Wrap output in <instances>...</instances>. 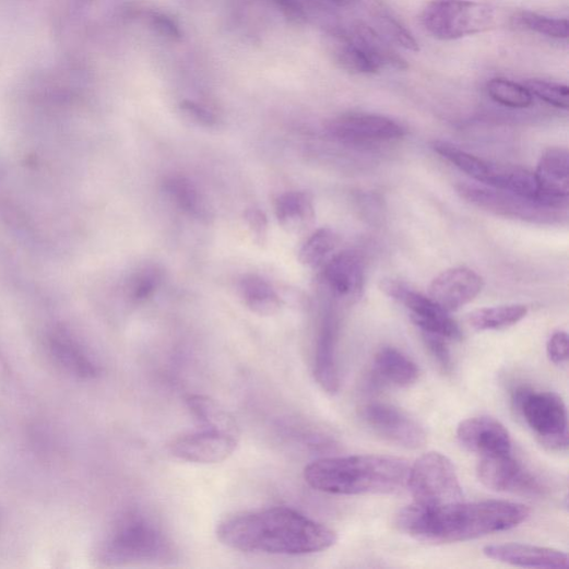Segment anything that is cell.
Here are the masks:
<instances>
[{"label": "cell", "instance_id": "1", "mask_svg": "<svg viewBox=\"0 0 569 569\" xmlns=\"http://www.w3.org/2000/svg\"><path fill=\"white\" fill-rule=\"evenodd\" d=\"M216 536L232 549L272 555L321 553L337 542L332 529L285 506L230 515Z\"/></svg>", "mask_w": 569, "mask_h": 569}, {"label": "cell", "instance_id": "2", "mask_svg": "<svg viewBox=\"0 0 569 569\" xmlns=\"http://www.w3.org/2000/svg\"><path fill=\"white\" fill-rule=\"evenodd\" d=\"M525 505L508 500L460 501L437 509L406 506L398 526L411 537L429 544L466 542L512 530L527 520Z\"/></svg>", "mask_w": 569, "mask_h": 569}, {"label": "cell", "instance_id": "3", "mask_svg": "<svg viewBox=\"0 0 569 569\" xmlns=\"http://www.w3.org/2000/svg\"><path fill=\"white\" fill-rule=\"evenodd\" d=\"M411 465L389 455H353L316 460L304 470L306 483L333 495L395 494L407 487Z\"/></svg>", "mask_w": 569, "mask_h": 569}, {"label": "cell", "instance_id": "4", "mask_svg": "<svg viewBox=\"0 0 569 569\" xmlns=\"http://www.w3.org/2000/svg\"><path fill=\"white\" fill-rule=\"evenodd\" d=\"M173 554V544L162 527L140 511L123 514L102 549L103 560L109 565L165 561Z\"/></svg>", "mask_w": 569, "mask_h": 569}, {"label": "cell", "instance_id": "5", "mask_svg": "<svg viewBox=\"0 0 569 569\" xmlns=\"http://www.w3.org/2000/svg\"><path fill=\"white\" fill-rule=\"evenodd\" d=\"M424 29L439 40H457L490 31L495 10L472 0H430L419 16Z\"/></svg>", "mask_w": 569, "mask_h": 569}, {"label": "cell", "instance_id": "6", "mask_svg": "<svg viewBox=\"0 0 569 569\" xmlns=\"http://www.w3.org/2000/svg\"><path fill=\"white\" fill-rule=\"evenodd\" d=\"M407 487L414 503L426 509H437L464 500L453 462L438 452L420 457L410 469Z\"/></svg>", "mask_w": 569, "mask_h": 569}, {"label": "cell", "instance_id": "7", "mask_svg": "<svg viewBox=\"0 0 569 569\" xmlns=\"http://www.w3.org/2000/svg\"><path fill=\"white\" fill-rule=\"evenodd\" d=\"M513 406L541 444L552 451L568 449V416L562 399L554 392L519 389Z\"/></svg>", "mask_w": 569, "mask_h": 569}, {"label": "cell", "instance_id": "8", "mask_svg": "<svg viewBox=\"0 0 569 569\" xmlns=\"http://www.w3.org/2000/svg\"><path fill=\"white\" fill-rule=\"evenodd\" d=\"M457 191L467 203L495 215L532 223H552L560 218V210L545 208L485 185L460 182Z\"/></svg>", "mask_w": 569, "mask_h": 569}, {"label": "cell", "instance_id": "9", "mask_svg": "<svg viewBox=\"0 0 569 569\" xmlns=\"http://www.w3.org/2000/svg\"><path fill=\"white\" fill-rule=\"evenodd\" d=\"M379 288L405 306L413 323L420 329L422 333L439 335L447 340L462 337L461 330L450 313L440 308L429 296H424L404 283L392 278L382 280Z\"/></svg>", "mask_w": 569, "mask_h": 569}, {"label": "cell", "instance_id": "10", "mask_svg": "<svg viewBox=\"0 0 569 569\" xmlns=\"http://www.w3.org/2000/svg\"><path fill=\"white\" fill-rule=\"evenodd\" d=\"M328 131L334 139L349 144L384 143L406 135L405 129L398 121L366 112L341 115L329 122Z\"/></svg>", "mask_w": 569, "mask_h": 569}, {"label": "cell", "instance_id": "11", "mask_svg": "<svg viewBox=\"0 0 569 569\" xmlns=\"http://www.w3.org/2000/svg\"><path fill=\"white\" fill-rule=\"evenodd\" d=\"M481 483L495 491L541 495L542 481L519 462L512 452L482 458L477 466Z\"/></svg>", "mask_w": 569, "mask_h": 569}, {"label": "cell", "instance_id": "12", "mask_svg": "<svg viewBox=\"0 0 569 569\" xmlns=\"http://www.w3.org/2000/svg\"><path fill=\"white\" fill-rule=\"evenodd\" d=\"M239 438L227 432L203 427L201 430L176 437L170 453L185 462L217 464L228 460L238 447Z\"/></svg>", "mask_w": 569, "mask_h": 569}, {"label": "cell", "instance_id": "13", "mask_svg": "<svg viewBox=\"0 0 569 569\" xmlns=\"http://www.w3.org/2000/svg\"><path fill=\"white\" fill-rule=\"evenodd\" d=\"M365 424L379 436L410 450L426 441L424 428L405 412L384 403H370L361 410Z\"/></svg>", "mask_w": 569, "mask_h": 569}, {"label": "cell", "instance_id": "14", "mask_svg": "<svg viewBox=\"0 0 569 569\" xmlns=\"http://www.w3.org/2000/svg\"><path fill=\"white\" fill-rule=\"evenodd\" d=\"M457 436L464 450L481 459L512 452L509 430L493 417L479 416L463 420Z\"/></svg>", "mask_w": 569, "mask_h": 569}, {"label": "cell", "instance_id": "15", "mask_svg": "<svg viewBox=\"0 0 569 569\" xmlns=\"http://www.w3.org/2000/svg\"><path fill=\"white\" fill-rule=\"evenodd\" d=\"M484 285L483 277L469 268L450 269L434 278L429 297L450 313L472 303Z\"/></svg>", "mask_w": 569, "mask_h": 569}, {"label": "cell", "instance_id": "16", "mask_svg": "<svg viewBox=\"0 0 569 569\" xmlns=\"http://www.w3.org/2000/svg\"><path fill=\"white\" fill-rule=\"evenodd\" d=\"M569 154L566 149L547 150L541 157L535 176L544 206L561 210L569 194Z\"/></svg>", "mask_w": 569, "mask_h": 569}, {"label": "cell", "instance_id": "17", "mask_svg": "<svg viewBox=\"0 0 569 569\" xmlns=\"http://www.w3.org/2000/svg\"><path fill=\"white\" fill-rule=\"evenodd\" d=\"M486 557L513 566L526 568H566L567 554L548 548L527 544H494L484 547Z\"/></svg>", "mask_w": 569, "mask_h": 569}, {"label": "cell", "instance_id": "18", "mask_svg": "<svg viewBox=\"0 0 569 569\" xmlns=\"http://www.w3.org/2000/svg\"><path fill=\"white\" fill-rule=\"evenodd\" d=\"M337 340L339 323L335 316L329 313L323 320L313 359L316 382L329 394H336L341 386L336 360Z\"/></svg>", "mask_w": 569, "mask_h": 569}, {"label": "cell", "instance_id": "19", "mask_svg": "<svg viewBox=\"0 0 569 569\" xmlns=\"http://www.w3.org/2000/svg\"><path fill=\"white\" fill-rule=\"evenodd\" d=\"M419 368L394 347L379 351L372 360L370 384L375 388H408L417 382Z\"/></svg>", "mask_w": 569, "mask_h": 569}, {"label": "cell", "instance_id": "20", "mask_svg": "<svg viewBox=\"0 0 569 569\" xmlns=\"http://www.w3.org/2000/svg\"><path fill=\"white\" fill-rule=\"evenodd\" d=\"M325 47L334 64L353 75H374L382 69L349 32L334 31L325 36Z\"/></svg>", "mask_w": 569, "mask_h": 569}, {"label": "cell", "instance_id": "21", "mask_svg": "<svg viewBox=\"0 0 569 569\" xmlns=\"http://www.w3.org/2000/svg\"><path fill=\"white\" fill-rule=\"evenodd\" d=\"M325 280L340 297L356 298L361 294L365 281L363 257L356 250H343L325 269Z\"/></svg>", "mask_w": 569, "mask_h": 569}, {"label": "cell", "instance_id": "22", "mask_svg": "<svg viewBox=\"0 0 569 569\" xmlns=\"http://www.w3.org/2000/svg\"><path fill=\"white\" fill-rule=\"evenodd\" d=\"M51 356L58 365L80 378H94L99 374V367L67 331L55 330L48 339Z\"/></svg>", "mask_w": 569, "mask_h": 569}, {"label": "cell", "instance_id": "23", "mask_svg": "<svg viewBox=\"0 0 569 569\" xmlns=\"http://www.w3.org/2000/svg\"><path fill=\"white\" fill-rule=\"evenodd\" d=\"M275 213L280 225L292 234L306 230L315 221L312 199L304 192H288L280 197Z\"/></svg>", "mask_w": 569, "mask_h": 569}, {"label": "cell", "instance_id": "24", "mask_svg": "<svg viewBox=\"0 0 569 569\" xmlns=\"http://www.w3.org/2000/svg\"><path fill=\"white\" fill-rule=\"evenodd\" d=\"M351 33L379 68H392L399 71L407 70L406 60L396 51L392 43L375 28L360 22L353 26Z\"/></svg>", "mask_w": 569, "mask_h": 569}, {"label": "cell", "instance_id": "25", "mask_svg": "<svg viewBox=\"0 0 569 569\" xmlns=\"http://www.w3.org/2000/svg\"><path fill=\"white\" fill-rule=\"evenodd\" d=\"M185 402L202 427L240 438V427L236 418L217 401L205 395H188Z\"/></svg>", "mask_w": 569, "mask_h": 569}, {"label": "cell", "instance_id": "26", "mask_svg": "<svg viewBox=\"0 0 569 569\" xmlns=\"http://www.w3.org/2000/svg\"><path fill=\"white\" fill-rule=\"evenodd\" d=\"M529 308L522 304L476 309L467 315L469 325L478 332L512 328L526 318Z\"/></svg>", "mask_w": 569, "mask_h": 569}, {"label": "cell", "instance_id": "27", "mask_svg": "<svg viewBox=\"0 0 569 569\" xmlns=\"http://www.w3.org/2000/svg\"><path fill=\"white\" fill-rule=\"evenodd\" d=\"M245 305L261 316H273L282 308V300L272 285L258 275H246L238 284Z\"/></svg>", "mask_w": 569, "mask_h": 569}, {"label": "cell", "instance_id": "28", "mask_svg": "<svg viewBox=\"0 0 569 569\" xmlns=\"http://www.w3.org/2000/svg\"><path fill=\"white\" fill-rule=\"evenodd\" d=\"M166 194L175 203V205L188 214L197 218L208 216L205 203L198 187L183 176H170L164 182Z\"/></svg>", "mask_w": 569, "mask_h": 569}, {"label": "cell", "instance_id": "29", "mask_svg": "<svg viewBox=\"0 0 569 569\" xmlns=\"http://www.w3.org/2000/svg\"><path fill=\"white\" fill-rule=\"evenodd\" d=\"M431 147L435 153L452 163L472 179L485 185L490 162L477 157L448 142L435 141Z\"/></svg>", "mask_w": 569, "mask_h": 569}, {"label": "cell", "instance_id": "30", "mask_svg": "<svg viewBox=\"0 0 569 569\" xmlns=\"http://www.w3.org/2000/svg\"><path fill=\"white\" fill-rule=\"evenodd\" d=\"M337 236L330 228L316 230L299 250V262L311 269L321 266L337 246Z\"/></svg>", "mask_w": 569, "mask_h": 569}, {"label": "cell", "instance_id": "31", "mask_svg": "<svg viewBox=\"0 0 569 569\" xmlns=\"http://www.w3.org/2000/svg\"><path fill=\"white\" fill-rule=\"evenodd\" d=\"M488 96L499 105L514 109L529 108L534 96L526 86L506 79H493L487 83Z\"/></svg>", "mask_w": 569, "mask_h": 569}, {"label": "cell", "instance_id": "32", "mask_svg": "<svg viewBox=\"0 0 569 569\" xmlns=\"http://www.w3.org/2000/svg\"><path fill=\"white\" fill-rule=\"evenodd\" d=\"M521 27L555 39L568 38V21L523 11L514 19Z\"/></svg>", "mask_w": 569, "mask_h": 569}, {"label": "cell", "instance_id": "33", "mask_svg": "<svg viewBox=\"0 0 569 569\" xmlns=\"http://www.w3.org/2000/svg\"><path fill=\"white\" fill-rule=\"evenodd\" d=\"M374 19L378 27L376 31L390 43L410 51H419V44L414 35L394 16L386 12H378Z\"/></svg>", "mask_w": 569, "mask_h": 569}, {"label": "cell", "instance_id": "34", "mask_svg": "<svg viewBox=\"0 0 569 569\" xmlns=\"http://www.w3.org/2000/svg\"><path fill=\"white\" fill-rule=\"evenodd\" d=\"M533 96L540 98L546 104L559 108H568L569 90L566 85L542 81L531 80L525 85Z\"/></svg>", "mask_w": 569, "mask_h": 569}, {"label": "cell", "instance_id": "35", "mask_svg": "<svg viewBox=\"0 0 569 569\" xmlns=\"http://www.w3.org/2000/svg\"><path fill=\"white\" fill-rule=\"evenodd\" d=\"M162 274L154 266L141 270L130 283V296L137 303L151 298L161 284Z\"/></svg>", "mask_w": 569, "mask_h": 569}, {"label": "cell", "instance_id": "36", "mask_svg": "<svg viewBox=\"0 0 569 569\" xmlns=\"http://www.w3.org/2000/svg\"><path fill=\"white\" fill-rule=\"evenodd\" d=\"M423 339L439 367L447 372L451 371L453 368V360L447 339L429 333H423Z\"/></svg>", "mask_w": 569, "mask_h": 569}, {"label": "cell", "instance_id": "37", "mask_svg": "<svg viewBox=\"0 0 569 569\" xmlns=\"http://www.w3.org/2000/svg\"><path fill=\"white\" fill-rule=\"evenodd\" d=\"M547 356L556 365H561L568 359V335L566 332H555L547 342Z\"/></svg>", "mask_w": 569, "mask_h": 569}, {"label": "cell", "instance_id": "38", "mask_svg": "<svg viewBox=\"0 0 569 569\" xmlns=\"http://www.w3.org/2000/svg\"><path fill=\"white\" fill-rule=\"evenodd\" d=\"M152 28L163 38L177 42L181 38L178 25L167 15L154 13L151 16Z\"/></svg>", "mask_w": 569, "mask_h": 569}, {"label": "cell", "instance_id": "39", "mask_svg": "<svg viewBox=\"0 0 569 569\" xmlns=\"http://www.w3.org/2000/svg\"><path fill=\"white\" fill-rule=\"evenodd\" d=\"M179 108L188 118L200 125L208 126V128H211L217 121L212 111L194 102L183 100L180 103Z\"/></svg>", "mask_w": 569, "mask_h": 569}, {"label": "cell", "instance_id": "40", "mask_svg": "<svg viewBox=\"0 0 569 569\" xmlns=\"http://www.w3.org/2000/svg\"><path fill=\"white\" fill-rule=\"evenodd\" d=\"M276 7L293 24L300 25L306 21V15L297 0H274Z\"/></svg>", "mask_w": 569, "mask_h": 569}, {"label": "cell", "instance_id": "41", "mask_svg": "<svg viewBox=\"0 0 569 569\" xmlns=\"http://www.w3.org/2000/svg\"><path fill=\"white\" fill-rule=\"evenodd\" d=\"M245 220L247 221L252 234L258 238L263 239L268 232V218L265 214L259 209H250L245 213Z\"/></svg>", "mask_w": 569, "mask_h": 569}, {"label": "cell", "instance_id": "42", "mask_svg": "<svg viewBox=\"0 0 569 569\" xmlns=\"http://www.w3.org/2000/svg\"><path fill=\"white\" fill-rule=\"evenodd\" d=\"M332 3L340 8H347L355 3V0H331Z\"/></svg>", "mask_w": 569, "mask_h": 569}]
</instances>
